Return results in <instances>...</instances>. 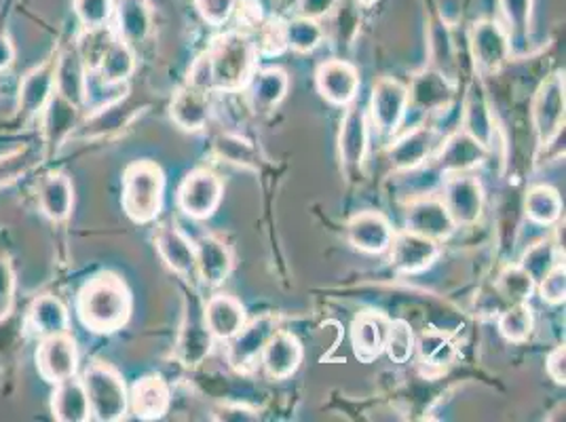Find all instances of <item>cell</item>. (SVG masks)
<instances>
[{"label": "cell", "instance_id": "cell-1", "mask_svg": "<svg viewBox=\"0 0 566 422\" xmlns=\"http://www.w3.org/2000/svg\"><path fill=\"white\" fill-rule=\"evenodd\" d=\"M132 292L117 273H99L83 285L76 298V313L85 328L94 334H115L132 319Z\"/></svg>", "mask_w": 566, "mask_h": 422}, {"label": "cell", "instance_id": "cell-2", "mask_svg": "<svg viewBox=\"0 0 566 422\" xmlns=\"http://www.w3.org/2000/svg\"><path fill=\"white\" fill-rule=\"evenodd\" d=\"M208 53L212 60L213 94L243 92L259 71V45L248 32L231 30L218 36Z\"/></svg>", "mask_w": 566, "mask_h": 422}, {"label": "cell", "instance_id": "cell-3", "mask_svg": "<svg viewBox=\"0 0 566 422\" xmlns=\"http://www.w3.org/2000/svg\"><path fill=\"white\" fill-rule=\"evenodd\" d=\"M166 203V173L161 165L142 159L123 171L120 205L134 224H153Z\"/></svg>", "mask_w": 566, "mask_h": 422}, {"label": "cell", "instance_id": "cell-4", "mask_svg": "<svg viewBox=\"0 0 566 422\" xmlns=\"http://www.w3.org/2000/svg\"><path fill=\"white\" fill-rule=\"evenodd\" d=\"M92 421L120 422L129 414V391L117 370L104 361H94L81 376Z\"/></svg>", "mask_w": 566, "mask_h": 422}, {"label": "cell", "instance_id": "cell-5", "mask_svg": "<svg viewBox=\"0 0 566 422\" xmlns=\"http://www.w3.org/2000/svg\"><path fill=\"white\" fill-rule=\"evenodd\" d=\"M566 81L565 71L552 72L537 87L531 104V120L539 150H547L560 138L565 129Z\"/></svg>", "mask_w": 566, "mask_h": 422}, {"label": "cell", "instance_id": "cell-6", "mask_svg": "<svg viewBox=\"0 0 566 422\" xmlns=\"http://www.w3.org/2000/svg\"><path fill=\"white\" fill-rule=\"evenodd\" d=\"M368 120L380 138H394L400 134L401 125L410 113L408 85L398 78L382 76L378 78L370 94Z\"/></svg>", "mask_w": 566, "mask_h": 422}, {"label": "cell", "instance_id": "cell-7", "mask_svg": "<svg viewBox=\"0 0 566 422\" xmlns=\"http://www.w3.org/2000/svg\"><path fill=\"white\" fill-rule=\"evenodd\" d=\"M224 197L222 178L210 167H197L189 171L178 188L176 203L190 220H210Z\"/></svg>", "mask_w": 566, "mask_h": 422}, {"label": "cell", "instance_id": "cell-8", "mask_svg": "<svg viewBox=\"0 0 566 422\" xmlns=\"http://www.w3.org/2000/svg\"><path fill=\"white\" fill-rule=\"evenodd\" d=\"M277 329L280 319L273 313H262L254 319H248L245 326L229 342H224L227 361L237 374H250L259 368L262 351Z\"/></svg>", "mask_w": 566, "mask_h": 422}, {"label": "cell", "instance_id": "cell-9", "mask_svg": "<svg viewBox=\"0 0 566 422\" xmlns=\"http://www.w3.org/2000/svg\"><path fill=\"white\" fill-rule=\"evenodd\" d=\"M444 178L440 199L444 201L457 229H472L482 220L486 205L482 182L473 173H452Z\"/></svg>", "mask_w": 566, "mask_h": 422}, {"label": "cell", "instance_id": "cell-10", "mask_svg": "<svg viewBox=\"0 0 566 422\" xmlns=\"http://www.w3.org/2000/svg\"><path fill=\"white\" fill-rule=\"evenodd\" d=\"M473 66L480 74H495L512 60L510 32L499 20H478L470 30Z\"/></svg>", "mask_w": 566, "mask_h": 422}, {"label": "cell", "instance_id": "cell-11", "mask_svg": "<svg viewBox=\"0 0 566 422\" xmlns=\"http://www.w3.org/2000/svg\"><path fill=\"white\" fill-rule=\"evenodd\" d=\"M370 148V120L368 113L354 102L345 108L338 129V161L347 176L364 169Z\"/></svg>", "mask_w": 566, "mask_h": 422}, {"label": "cell", "instance_id": "cell-12", "mask_svg": "<svg viewBox=\"0 0 566 422\" xmlns=\"http://www.w3.org/2000/svg\"><path fill=\"white\" fill-rule=\"evenodd\" d=\"M403 231L433 239L438 243L449 241L459 229L452 220L440 194H423L412 199L403 211Z\"/></svg>", "mask_w": 566, "mask_h": 422}, {"label": "cell", "instance_id": "cell-13", "mask_svg": "<svg viewBox=\"0 0 566 422\" xmlns=\"http://www.w3.org/2000/svg\"><path fill=\"white\" fill-rule=\"evenodd\" d=\"M387 252H389V264L396 273L421 275L440 259L442 243L401 229V231H396Z\"/></svg>", "mask_w": 566, "mask_h": 422}, {"label": "cell", "instance_id": "cell-14", "mask_svg": "<svg viewBox=\"0 0 566 422\" xmlns=\"http://www.w3.org/2000/svg\"><path fill=\"white\" fill-rule=\"evenodd\" d=\"M438 140H440V131L433 125H427V123L417 125L391 141V146L387 148L389 165L401 173L417 171L433 157Z\"/></svg>", "mask_w": 566, "mask_h": 422}, {"label": "cell", "instance_id": "cell-15", "mask_svg": "<svg viewBox=\"0 0 566 422\" xmlns=\"http://www.w3.org/2000/svg\"><path fill=\"white\" fill-rule=\"evenodd\" d=\"M489 155H491L489 148L473 140L472 136L465 134L461 127H457L442 140V144H438L429 161H433L436 169L442 176H452V173H472L473 169H478L489 159Z\"/></svg>", "mask_w": 566, "mask_h": 422}, {"label": "cell", "instance_id": "cell-16", "mask_svg": "<svg viewBox=\"0 0 566 422\" xmlns=\"http://www.w3.org/2000/svg\"><path fill=\"white\" fill-rule=\"evenodd\" d=\"M315 87L332 106L347 108L349 104L357 102V95L361 89L359 71L347 60H326L315 71Z\"/></svg>", "mask_w": 566, "mask_h": 422}, {"label": "cell", "instance_id": "cell-17", "mask_svg": "<svg viewBox=\"0 0 566 422\" xmlns=\"http://www.w3.org/2000/svg\"><path fill=\"white\" fill-rule=\"evenodd\" d=\"M454 92H457V85L442 72L429 66L419 74H415L408 87L410 110H419L424 115H442L452 106Z\"/></svg>", "mask_w": 566, "mask_h": 422}, {"label": "cell", "instance_id": "cell-18", "mask_svg": "<svg viewBox=\"0 0 566 422\" xmlns=\"http://www.w3.org/2000/svg\"><path fill=\"white\" fill-rule=\"evenodd\" d=\"M235 268V259L227 241L220 236L203 235L195 241V275L206 287H220L229 282Z\"/></svg>", "mask_w": 566, "mask_h": 422}, {"label": "cell", "instance_id": "cell-19", "mask_svg": "<svg viewBox=\"0 0 566 422\" xmlns=\"http://www.w3.org/2000/svg\"><path fill=\"white\" fill-rule=\"evenodd\" d=\"M394 224L380 211H359L347 222V239L352 247L368 256L385 254L394 241Z\"/></svg>", "mask_w": 566, "mask_h": 422}, {"label": "cell", "instance_id": "cell-20", "mask_svg": "<svg viewBox=\"0 0 566 422\" xmlns=\"http://www.w3.org/2000/svg\"><path fill=\"white\" fill-rule=\"evenodd\" d=\"M415 357L419 361L421 372L429 378H436L449 372L452 363L457 361L459 342L449 331L429 326L421 334H417Z\"/></svg>", "mask_w": 566, "mask_h": 422}, {"label": "cell", "instance_id": "cell-21", "mask_svg": "<svg viewBox=\"0 0 566 422\" xmlns=\"http://www.w3.org/2000/svg\"><path fill=\"white\" fill-rule=\"evenodd\" d=\"M303 357H305V349L298 336L285 329H277L269 338L262 351L260 366H262V372L271 380H287L298 372Z\"/></svg>", "mask_w": 566, "mask_h": 422}, {"label": "cell", "instance_id": "cell-22", "mask_svg": "<svg viewBox=\"0 0 566 422\" xmlns=\"http://www.w3.org/2000/svg\"><path fill=\"white\" fill-rule=\"evenodd\" d=\"M39 374L55 384L78 372V349L71 334L43 338L36 351Z\"/></svg>", "mask_w": 566, "mask_h": 422}, {"label": "cell", "instance_id": "cell-23", "mask_svg": "<svg viewBox=\"0 0 566 422\" xmlns=\"http://www.w3.org/2000/svg\"><path fill=\"white\" fill-rule=\"evenodd\" d=\"M465 134H470L473 140L482 144L484 148L493 150L495 146V117L489 104V97L484 92V85L475 78L465 94L463 108H461V125Z\"/></svg>", "mask_w": 566, "mask_h": 422}, {"label": "cell", "instance_id": "cell-24", "mask_svg": "<svg viewBox=\"0 0 566 422\" xmlns=\"http://www.w3.org/2000/svg\"><path fill=\"white\" fill-rule=\"evenodd\" d=\"M391 319L380 310H364L352 324V349L361 363H373L385 352Z\"/></svg>", "mask_w": 566, "mask_h": 422}, {"label": "cell", "instance_id": "cell-25", "mask_svg": "<svg viewBox=\"0 0 566 422\" xmlns=\"http://www.w3.org/2000/svg\"><path fill=\"white\" fill-rule=\"evenodd\" d=\"M155 250L171 273L185 279L195 275V241H190L174 222L157 226Z\"/></svg>", "mask_w": 566, "mask_h": 422}, {"label": "cell", "instance_id": "cell-26", "mask_svg": "<svg viewBox=\"0 0 566 422\" xmlns=\"http://www.w3.org/2000/svg\"><path fill=\"white\" fill-rule=\"evenodd\" d=\"M212 117V94L195 89L190 85L180 87L171 104H169V118L174 125L187 134H199L208 127Z\"/></svg>", "mask_w": 566, "mask_h": 422}, {"label": "cell", "instance_id": "cell-27", "mask_svg": "<svg viewBox=\"0 0 566 422\" xmlns=\"http://www.w3.org/2000/svg\"><path fill=\"white\" fill-rule=\"evenodd\" d=\"M171 405V389L159 374L144 376L129 391V412L138 421H161Z\"/></svg>", "mask_w": 566, "mask_h": 422}, {"label": "cell", "instance_id": "cell-28", "mask_svg": "<svg viewBox=\"0 0 566 422\" xmlns=\"http://www.w3.org/2000/svg\"><path fill=\"white\" fill-rule=\"evenodd\" d=\"M203 324L216 342H229L248 321V310L231 294H216L203 308Z\"/></svg>", "mask_w": 566, "mask_h": 422}, {"label": "cell", "instance_id": "cell-29", "mask_svg": "<svg viewBox=\"0 0 566 422\" xmlns=\"http://www.w3.org/2000/svg\"><path fill=\"white\" fill-rule=\"evenodd\" d=\"M55 62L49 60L45 64L28 72L20 83L18 92V110L24 120L43 115L49 99L55 94Z\"/></svg>", "mask_w": 566, "mask_h": 422}, {"label": "cell", "instance_id": "cell-30", "mask_svg": "<svg viewBox=\"0 0 566 422\" xmlns=\"http://www.w3.org/2000/svg\"><path fill=\"white\" fill-rule=\"evenodd\" d=\"M243 92H248L250 108L256 115H266L275 110L290 92V74L280 66L259 68Z\"/></svg>", "mask_w": 566, "mask_h": 422}, {"label": "cell", "instance_id": "cell-31", "mask_svg": "<svg viewBox=\"0 0 566 422\" xmlns=\"http://www.w3.org/2000/svg\"><path fill=\"white\" fill-rule=\"evenodd\" d=\"M213 345H216V340L203 324V313L199 310V315H197V310L192 308L190 313H187V319H185L180 336H178V345H176L178 361L187 370H195L212 355Z\"/></svg>", "mask_w": 566, "mask_h": 422}, {"label": "cell", "instance_id": "cell-32", "mask_svg": "<svg viewBox=\"0 0 566 422\" xmlns=\"http://www.w3.org/2000/svg\"><path fill=\"white\" fill-rule=\"evenodd\" d=\"M87 85H90V71L85 68L76 49L66 51L55 62V94L62 95L64 99H69L71 104L83 110V106L87 104Z\"/></svg>", "mask_w": 566, "mask_h": 422}, {"label": "cell", "instance_id": "cell-33", "mask_svg": "<svg viewBox=\"0 0 566 422\" xmlns=\"http://www.w3.org/2000/svg\"><path fill=\"white\" fill-rule=\"evenodd\" d=\"M51 414L57 422L92 421L90 401L81 378L72 376L62 382H55L51 395Z\"/></svg>", "mask_w": 566, "mask_h": 422}, {"label": "cell", "instance_id": "cell-34", "mask_svg": "<svg viewBox=\"0 0 566 422\" xmlns=\"http://www.w3.org/2000/svg\"><path fill=\"white\" fill-rule=\"evenodd\" d=\"M28 328L34 336L51 338L60 334H71V313L55 296H39L28 310Z\"/></svg>", "mask_w": 566, "mask_h": 422}, {"label": "cell", "instance_id": "cell-35", "mask_svg": "<svg viewBox=\"0 0 566 422\" xmlns=\"http://www.w3.org/2000/svg\"><path fill=\"white\" fill-rule=\"evenodd\" d=\"M81 108L64 99L60 94H53L43 110V136L48 144L49 152H55L64 141L69 140L72 131L78 125Z\"/></svg>", "mask_w": 566, "mask_h": 422}, {"label": "cell", "instance_id": "cell-36", "mask_svg": "<svg viewBox=\"0 0 566 422\" xmlns=\"http://www.w3.org/2000/svg\"><path fill=\"white\" fill-rule=\"evenodd\" d=\"M39 208L43 215L51 222L60 224L71 218L72 208H74V187L72 180L62 173H49L48 178L39 187Z\"/></svg>", "mask_w": 566, "mask_h": 422}, {"label": "cell", "instance_id": "cell-37", "mask_svg": "<svg viewBox=\"0 0 566 422\" xmlns=\"http://www.w3.org/2000/svg\"><path fill=\"white\" fill-rule=\"evenodd\" d=\"M136 53L129 43L117 36L106 49L97 71L94 72L102 87H123L136 74Z\"/></svg>", "mask_w": 566, "mask_h": 422}, {"label": "cell", "instance_id": "cell-38", "mask_svg": "<svg viewBox=\"0 0 566 422\" xmlns=\"http://www.w3.org/2000/svg\"><path fill=\"white\" fill-rule=\"evenodd\" d=\"M524 215L531 224L542 229H554L563 220V197L549 184H537L526 190Z\"/></svg>", "mask_w": 566, "mask_h": 422}, {"label": "cell", "instance_id": "cell-39", "mask_svg": "<svg viewBox=\"0 0 566 422\" xmlns=\"http://www.w3.org/2000/svg\"><path fill=\"white\" fill-rule=\"evenodd\" d=\"M117 36L129 45L144 43L153 28V15L144 0H118Z\"/></svg>", "mask_w": 566, "mask_h": 422}, {"label": "cell", "instance_id": "cell-40", "mask_svg": "<svg viewBox=\"0 0 566 422\" xmlns=\"http://www.w3.org/2000/svg\"><path fill=\"white\" fill-rule=\"evenodd\" d=\"M563 262H565V247L552 236L539 239L537 243L526 247L518 260L520 266L533 277L535 283L542 282L552 268H556Z\"/></svg>", "mask_w": 566, "mask_h": 422}, {"label": "cell", "instance_id": "cell-41", "mask_svg": "<svg viewBox=\"0 0 566 422\" xmlns=\"http://www.w3.org/2000/svg\"><path fill=\"white\" fill-rule=\"evenodd\" d=\"M495 292L505 305L531 303V298L537 294V283L516 262L501 268L495 279Z\"/></svg>", "mask_w": 566, "mask_h": 422}, {"label": "cell", "instance_id": "cell-42", "mask_svg": "<svg viewBox=\"0 0 566 422\" xmlns=\"http://www.w3.org/2000/svg\"><path fill=\"white\" fill-rule=\"evenodd\" d=\"M501 11L505 18V28L512 41V55L526 53L531 41V11L533 0H501Z\"/></svg>", "mask_w": 566, "mask_h": 422}, {"label": "cell", "instance_id": "cell-43", "mask_svg": "<svg viewBox=\"0 0 566 422\" xmlns=\"http://www.w3.org/2000/svg\"><path fill=\"white\" fill-rule=\"evenodd\" d=\"M496 328L503 340H507L510 345H522L535 331V313L528 303L507 305L499 315Z\"/></svg>", "mask_w": 566, "mask_h": 422}, {"label": "cell", "instance_id": "cell-44", "mask_svg": "<svg viewBox=\"0 0 566 422\" xmlns=\"http://www.w3.org/2000/svg\"><path fill=\"white\" fill-rule=\"evenodd\" d=\"M324 36H326V32L322 24L317 20L303 18V15L296 20H290L287 24L283 25L285 48L292 49L294 53H301V55H308L315 49L322 48Z\"/></svg>", "mask_w": 566, "mask_h": 422}, {"label": "cell", "instance_id": "cell-45", "mask_svg": "<svg viewBox=\"0 0 566 422\" xmlns=\"http://www.w3.org/2000/svg\"><path fill=\"white\" fill-rule=\"evenodd\" d=\"M117 39V30L108 28V25H102V28H92V30H85L83 36L78 39V45H76V53L78 57L83 60L85 68L90 72L97 71L106 49L111 48V43Z\"/></svg>", "mask_w": 566, "mask_h": 422}, {"label": "cell", "instance_id": "cell-46", "mask_svg": "<svg viewBox=\"0 0 566 422\" xmlns=\"http://www.w3.org/2000/svg\"><path fill=\"white\" fill-rule=\"evenodd\" d=\"M216 155L227 163L239 165V167H259V150L256 146L245 138H239L233 134H220L213 140Z\"/></svg>", "mask_w": 566, "mask_h": 422}, {"label": "cell", "instance_id": "cell-47", "mask_svg": "<svg viewBox=\"0 0 566 422\" xmlns=\"http://www.w3.org/2000/svg\"><path fill=\"white\" fill-rule=\"evenodd\" d=\"M429 39H431V68L442 72L454 83L457 60H454V45H452V36L447 24H433Z\"/></svg>", "mask_w": 566, "mask_h": 422}, {"label": "cell", "instance_id": "cell-48", "mask_svg": "<svg viewBox=\"0 0 566 422\" xmlns=\"http://www.w3.org/2000/svg\"><path fill=\"white\" fill-rule=\"evenodd\" d=\"M417 334L406 319H391L385 352L394 363H408L415 357Z\"/></svg>", "mask_w": 566, "mask_h": 422}, {"label": "cell", "instance_id": "cell-49", "mask_svg": "<svg viewBox=\"0 0 566 422\" xmlns=\"http://www.w3.org/2000/svg\"><path fill=\"white\" fill-rule=\"evenodd\" d=\"M72 9L85 30L108 25L115 15V0H74Z\"/></svg>", "mask_w": 566, "mask_h": 422}, {"label": "cell", "instance_id": "cell-50", "mask_svg": "<svg viewBox=\"0 0 566 422\" xmlns=\"http://www.w3.org/2000/svg\"><path fill=\"white\" fill-rule=\"evenodd\" d=\"M537 294L543 305L560 306L566 300V266L565 262L552 268L542 282L537 283Z\"/></svg>", "mask_w": 566, "mask_h": 422}, {"label": "cell", "instance_id": "cell-51", "mask_svg": "<svg viewBox=\"0 0 566 422\" xmlns=\"http://www.w3.org/2000/svg\"><path fill=\"white\" fill-rule=\"evenodd\" d=\"M237 2L239 0H195L197 11L203 18V22H208L213 28H220L233 18Z\"/></svg>", "mask_w": 566, "mask_h": 422}, {"label": "cell", "instance_id": "cell-52", "mask_svg": "<svg viewBox=\"0 0 566 422\" xmlns=\"http://www.w3.org/2000/svg\"><path fill=\"white\" fill-rule=\"evenodd\" d=\"M15 271L11 266V260L0 256V321L7 319L15 305Z\"/></svg>", "mask_w": 566, "mask_h": 422}, {"label": "cell", "instance_id": "cell-53", "mask_svg": "<svg viewBox=\"0 0 566 422\" xmlns=\"http://www.w3.org/2000/svg\"><path fill=\"white\" fill-rule=\"evenodd\" d=\"M187 85L195 87V89L213 94L212 60H210V53H208V51H203V53L190 64Z\"/></svg>", "mask_w": 566, "mask_h": 422}, {"label": "cell", "instance_id": "cell-54", "mask_svg": "<svg viewBox=\"0 0 566 422\" xmlns=\"http://www.w3.org/2000/svg\"><path fill=\"white\" fill-rule=\"evenodd\" d=\"M545 372L554 380V384L565 387L566 384V347L556 345L552 351L547 352L545 359Z\"/></svg>", "mask_w": 566, "mask_h": 422}, {"label": "cell", "instance_id": "cell-55", "mask_svg": "<svg viewBox=\"0 0 566 422\" xmlns=\"http://www.w3.org/2000/svg\"><path fill=\"white\" fill-rule=\"evenodd\" d=\"M340 4V0H301L298 11L303 18L311 20H324L334 13V9Z\"/></svg>", "mask_w": 566, "mask_h": 422}, {"label": "cell", "instance_id": "cell-56", "mask_svg": "<svg viewBox=\"0 0 566 422\" xmlns=\"http://www.w3.org/2000/svg\"><path fill=\"white\" fill-rule=\"evenodd\" d=\"M216 421H259V414L243 405H227L222 408L220 416H216Z\"/></svg>", "mask_w": 566, "mask_h": 422}, {"label": "cell", "instance_id": "cell-57", "mask_svg": "<svg viewBox=\"0 0 566 422\" xmlns=\"http://www.w3.org/2000/svg\"><path fill=\"white\" fill-rule=\"evenodd\" d=\"M15 62V48H13V41L0 32V72L9 71Z\"/></svg>", "mask_w": 566, "mask_h": 422}, {"label": "cell", "instance_id": "cell-58", "mask_svg": "<svg viewBox=\"0 0 566 422\" xmlns=\"http://www.w3.org/2000/svg\"><path fill=\"white\" fill-rule=\"evenodd\" d=\"M355 2H357V4H359V7H366V9H368V7H373V4H377L378 0H355Z\"/></svg>", "mask_w": 566, "mask_h": 422}]
</instances>
